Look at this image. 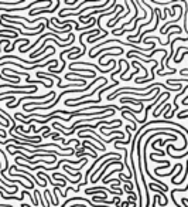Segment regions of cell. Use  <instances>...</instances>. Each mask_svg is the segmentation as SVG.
Instances as JSON below:
<instances>
[{"label": "cell", "instance_id": "obj_1", "mask_svg": "<svg viewBox=\"0 0 188 207\" xmlns=\"http://www.w3.org/2000/svg\"><path fill=\"white\" fill-rule=\"evenodd\" d=\"M52 94H54V91H50V94H45V95H38V96H31V95H24L21 98V100H19L17 101V102L16 104H7V108H11V109H13V108H16L17 107V105H19L20 102H23V101L24 100H36V101H38V100H44V98H47V96H51Z\"/></svg>", "mask_w": 188, "mask_h": 207}, {"label": "cell", "instance_id": "obj_2", "mask_svg": "<svg viewBox=\"0 0 188 207\" xmlns=\"http://www.w3.org/2000/svg\"><path fill=\"white\" fill-rule=\"evenodd\" d=\"M125 4H126V7H127V13H125V14H122V16H119V17H116V16H115L113 19H112V20H109V21H107V24H106L107 27H111V29H113V27L116 26V23H119V21H120V20H122V19H125V17H127V16H129V13H130L129 0H125Z\"/></svg>", "mask_w": 188, "mask_h": 207}, {"label": "cell", "instance_id": "obj_3", "mask_svg": "<svg viewBox=\"0 0 188 207\" xmlns=\"http://www.w3.org/2000/svg\"><path fill=\"white\" fill-rule=\"evenodd\" d=\"M106 50H118V51H123V48H122V47H118V45H109V47H106V48H99V51L95 53V54H92V56L89 57V58H95V57H98L99 54L105 53Z\"/></svg>", "mask_w": 188, "mask_h": 207}, {"label": "cell", "instance_id": "obj_4", "mask_svg": "<svg viewBox=\"0 0 188 207\" xmlns=\"http://www.w3.org/2000/svg\"><path fill=\"white\" fill-rule=\"evenodd\" d=\"M16 43H23V44H28V45H30V41L27 40V38H17V40L14 41V44L11 45V47H9V48H4V51H7V53L13 51V50L16 48Z\"/></svg>", "mask_w": 188, "mask_h": 207}, {"label": "cell", "instance_id": "obj_5", "mask_svg": "<svg viewBox=\"0 0 188 207\" xmlns=\"http://www.w3.org/2000/svg\"><path fill=\"white\" fill-rule=\"evenodd\" d=\"M187 174H188V160H187V166H185V174L182 176V179H181L180 182H174L173 185H181V183H184V182H185V178H187Z\"/></svg>", "mask_w": 188, "mask_h": 207}]
</instances>
